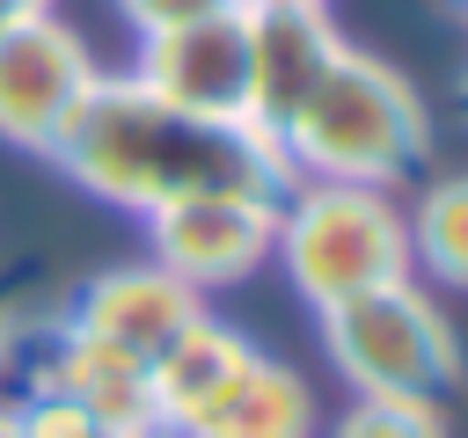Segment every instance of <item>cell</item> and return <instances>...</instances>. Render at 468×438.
<instances>
[{
    "instance_id": "6da1fadb",
    "label": "cell",
    "mask_w": 468,
    "mask_h": 438,
    "mask_svg": "<svg viewBox=\"0 0 468 438\" xmlns=\"http://www.w3.org/2000/svg\"><path fill=\"white\" fill-rule=\"evenodd\" d=\"M58 175L102 204L161 212L176 197H285L292 168L278 139L241 117H190L146 95L132 73H102L51 146Z\"/></svg>"
},
{
    "instance_id": "7a4b0ae2",
    "label": "cell",
    "mask_w": 468,
    "mask_h": 438,
    "mask_svg": "<svg viewBox=\"0 0 468 438\" xmlns=\"http://www.w3.org/2000/svg\"><path fill=\"white\" fill-rule=\"evenodd\" d=\"M278 153L292 168V182H366V190H395L402 175L424 168L431 153V117L417 102V88L344 44V58L329 66V80L307 95V110L278 131Z\"/></svg>"
},
{
    "instance_id": "3957f363",
    "label": "cell",
    "mask_w": 468,
    "mask_h": 438,
    "mask_svg": "<svg viewBox=\"0 0 468 438\" xmlns=\"http://www.w3.org/2000/svg\"><path fill=\"white\" fill-rule=\"evenodd\" d=\"M271 263L292 277V292L322 314L373 285L410 277V234L395 190L366 182H292L278 204V248Z\"/></svg>"
},
{
    "instance_id": "277c9868",
    "label": "cell",
    "mask_w": 468,
    "mask_h": 438,
    "mask_svg": "<svg viewBox=\"0 0 468 438\" xmlns=\"http://www.w3.org/2000/svg\"><path fill=\"white\" fill-rule=\"evenodd\" d=\"M322 350H329L336 380L366 402H431L439 409L461 380V336L417 277L322 307Z\"/></svg>"
},
{
    "instance_id": "5b68a950",
    "label": "cell",
    "mask_w": 468,
    "mask_h": 438,
    "mask_svg": "<svg viewBox=\"0 0 468 438\" xmlns=\"http://www.w3.org/2000/svg\"><path fill=\"white\" fill-rule=\"evenodd\" d=\"M95 80H102V66L73 22H58L51 7L0 15V139L7 146L51 161L58 131L73 124V110L88 102Z\"/></svg>"
},
{
    "instance_id": "8992f818",
    "label": "cell",
    "mask_w": 468,
    "mask_h": 438,
    "mask_svg": "<svg viewBox=\"0 0 468 438\" xmlns=\"http://www.w3.org/2000/svg\"><path fill=\"white\" fill-rule=\"evenodd\" d=\"M278 204L285 197H176L146 212V248L168 277H183L197 299L219 285H241L278 248Z\"/></svg>"
},
{
    "instance_id": "52a82bcc",
    "label": "cell",
    "mask_w": 468,
    "mask_h": 438,
    "mask_svg": "<svg viewBox=\"0 0 468 438\" xmlns=\"http://www.w3.org/2000/svg\"><path fill=\"white\" fill-rule=\"evenodd\" d=\"M132 80L146 95H161L168 110L241 117L249 124V22H241V7L183 22V29H161V36H139Z\"/></svg>"
},
{
    "instance_id": "ba28073f",
    "label": "cell",
    "mask_w": 468,
    "mask_h": 438,
    "mask_svg": "<svg viewBox=\"0 0 468 438\" xmlns=\"http://www.w3.org/2000/svg\"><path fill=\"white\" fill-rule=\"evenodd\" d=\"M249 22V124L263 139H278L307 95L329 80V66L344 58V36L329 22V7H271V0H241Z\"/></svg>"
},
{
    "instance_id": "9c48e42d",
    "label": "cell",
    "mask_w": 468,
    "mask_h": 438,
    "mask_svg": "<svg viewBox=\"0 0 468 438\" xmlns=\"http://www.w3.org/2000/svg\"><path fill=\"white\" fill-rule=\"evenodd\" d=\"M197 314H205V299L146 256V263L95 270V277L66 299L58 321L80 328V336H95V343H110V350H124V358H139V365H154V358H161Z\"/></svg>"
},
{
    "instance_id": "30bf717a",
    "label": "cell",
    "mask_w": 468,
    "mask_h": 438,
    "mask_svg": "<svg viewBox=\"0 0 468 438\" xmlns=\"http://www.w3.org/2000/svg\"><path fill=\"white\" fill-rule=\"evenodd\" d=\"M37 387L58 394V402H73V409H88V416H102V423H124V431H154L161 438V423H154V372L139 358L110 350V343L66 328V321L44 336Z\"/></svg>"
},
{
    "instance_id": "8fae6325",
    "label": "cell",
    "mask_w": 468,
    "mask_h": 438,
    "mask_svg": "<svg viewBox=\"0 0 468 438\" xmlns=\"http://www.w3.org/2000/svg\"><path fill=\"white\" fill-rule=\"evenodd\" d=\"M249 358H256V343L241 336V328H227L219 314H197L146 372H154V423H161V438H183L241 372H249Z\"/></svg>"
},
{
    "instance_id": "7c38bea8",
    "label": "cell",
    "mask_w": 468,
    "mask_h": 438,
    "mask_svg": "<svg viewBox=\"0 0 468 438\" xmlns=\"http://www.w3.org/2000/svg\"><path fill=\"white\" fill-rule=\"evenodd\" d=\"M183 438H314V394L292 365L249 358V372L183 431Z\"/></svg>"
},
{
    "instance_id": "4fadbf2b",
    "label": "cell",
    "mask_w": 468,
    "mask_h": 438,
    "mask_svg": "<svg viewBox=\"0 0 468 438\" xmlns=\"http://www.w3.org/2000/svg\"><path fill=\"white\" fill-rule=\"evenodd\" d=\"M402 234H410V263L431 285L468 292V168L431 175L417 190V204L402 212Z\"/></svg>"
},
{
    "instance_id": "5bb4252c",
    "label": "cell",
    "mask_w": 468,
    "mask_h": 438,
    "mask_svg": "<svg viewBox=\"0 0 468 438\" xmlns=\"http://www.w3.org/2000/svg\"><path fill=\"white\" fill-rule=\"evenodd\" d=\"M329 438H453V431L431 402H366V394H351V409L329 423Z\"/></svg>"
},
{
    "instance_id": "9a60e30c",
    "label": "cell",
    "mask_w": 468,
    "mask_h": 438,
    "mask_svg": "<svg viewBox=\"0 0 468 438\" xmlns=\"http://www.w3.org/2000/svg\"><path fill=\"white\" fill-rule=\"evenodd\" d=\"M15 423H22V438H154V431L102 423V416H88V409H73V402L44 394V387H29V394L15 402Z\"/></svg>"
},
{
    "instance_id": "2e32d148",
    "label": "cell",
    "mask_w": 468,
    "mask_h": 438,
    "mask_svg": "<svg viewBox=\"0 0 468 438\" xmlns=\"http://www.w3.org/2000/svg\"><path fill=\"white\" fill-rule=\"evenodd\" d=\"M110 7L132 22V36H161V29H183V22L227 15V7H241V0H110Z\"/></svg>"
},
{
    "instance_id": "e0dca14e",
    "label": "cell",
    "mask_w": 468,
    "mask_h": 438,
    "mask_svg": "<svg viewBox=\"0 0 468 438\" xmlns=\"http://www.w3.org/2000/svg\"><path fill=\"white\" fill-rule=\"evenodd\" d=\"M7 358H15V321L0 314V372H7Z\"/></svg>"
},
{
    "instance_id": "ac0fdd59",
    "label": "cell",
    "mask_w": 468,
    "mask_h": 438,
    "mask_svg": "<svg viewBox=\"0 0 468 438\" xmlns=\"http://www.w3.org/2000/svg\"><path fill=\"white\" fill-rule=\"evenodd\" d=\"M0 438H22V423H15V409H0Z\"/></svg>"
},
{
    "instance_id": "d6986e66",
    "label": "cell",
    "mask_w": 468,
    "mask_h": 438,
    "mask_svg": "<svg viewBox=\"0 0 468 438\" xmlns=\"http://www.w3.org/2000/svg\"><path fill=\"white\" fill-rule=\"evenodd\" d=\"M22 7H51V0H0V15H22Z\"/></svg>"
},
{
    "instance_id": "ffe728a7",
    "label": "cell",
    "mask_w": 468,
    "mask_h": 438,
    "mask_svg": "<svg viewBox=\"0 0 468 438\" xmlns=\"http://www.w3.org/2000/svg\"><path fill=\"white\" fill-rule=\"evenodd\" d=\"M271 7H329V0H271Z\"/></svg>"
},
{
    "instance_id": "44dd1931",
    "label": "cell",
    "mask_w": 468,
    "mask_h": 438,
    "mask_svg": "<svg viewBox=\"0 0 468 438\" xmlns=\"http://www.w3.org/2000/svg\"><path fill=\"white\" fill-rule=\"evenodd\" d=\"M453 95H461V117H468V73H461V88H453Z\"/></svg>"
},
{
    "instance_id": "7402d4cb",
    "label": "cell",
    "mask_w": 468,
    "mask_h": 438,
    "mask_svg": "<svg viewBox=\"0 0 468 438\" xmlns=\"http://www.w3.org/2000/svg\"><path fill=\"white\" fill-rule=\"evenodd\" d=\"M453 7H468V0H453Z\"/></svg>"
}]
</instances>
